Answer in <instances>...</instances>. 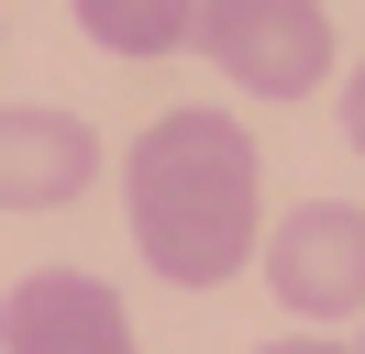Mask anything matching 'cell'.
<instances>
[{"instance_id": "cell-1", "label": "cell", "mask_w": 365, "mask_h": 354, "mask_svg": "<svg viewBox=\"0 0 365 354\" xmlns=\"http://www.w3.org/2000/svg\"><path fill=\"white\" fill-rule=\"evenodd\" d=\"M133 243L166 288H222L255 255V133L232 111H166L122 166Z\"/></svg>"}, {"instance_id": "cell-2", "label": "cell", "mask_w": 365, "mask_h": 354, "mask_svg": "<svg viewBox=\"0 0 365 354\" xmlns=\"http://www.w3.org/2000/svg\"><path fill=\"white\" fill-rule=\"evenodd\" d=\"M200 56L255 100H310L332 78V22L321 0H200Z\"/></svg>"}, {"instance_id": "cell-3", "label": "cell", "mask_w": 365, "mask_h": 354, "mask_svg": "<svg viewBox=\"0 0 365 354\" xmlns=\"http://www.w3.org/2000/svg\"><path fill=\"white\" fill-rule=\"evenodd\" d=\"M266 288L299 310V321L365 310V211L354 199H299V211L266 233Z\"/></svg>"}, {"instance_id": "cell-4", "label": "cell", "mask_w": 365, "mask_h": 354, "mask_svg": "<svg viewBox=\"0 0 365 354\" xmlns=\"http://www.w3.org/2000/svg\"><path fill=\"white\" fill-rule=\"evenodd\" d=\"M0 354H144L133 310L78 266H34L0 288Z\"/></svg>"}, {"instance_id": "cell-5", "label": "cell", "mask_w": 365, "mask_h": 354, "mask_svg": "<svg viewBox=\"0 0 365 354\" xmlns=\"http://www.w3.org/2000/svg\"><path fill=\"white\" fill-rule=\"evenodd\" d=\"M89 177H100V133L78 111H45V100L0 111V211H67Z\"/></svg>"}, {"instance_id": "cell-6", "label": "cell", "mask_w": 365, "mask_h": 354, "mask_svg": "<svg viewBox=\"0 0 365 354\" xmlns=\"http://www.w3.org/2000/svg\"><path fill=\"white\" fill-rule=\"evenodd\" d=\"M78 34L111 56H178L200 44V0H78Z\"/></svg>"}, {"instance_id": "cell-7", "label": "cell", "mask_w": 365, "mask_h": 354, "mask_svg": "<svg viewBox=\"0 0 365 354\" xmlns=\"http://www.w3.org/2000/svg\"><path fill=\"white\" fill-rule=\"evenodd\" d=\"M343 144L365 155V66H354V78H343Z\"/></svg>"}, {"instance_id": "cell-8", "label": "cell", "mask_w": 365, "mask_h": 354, "mask_svg": "<svg viewBox=\"0 0 365 354\" xmlns=\"http://www.w3.org/2000/svg\"><path fill=\"white\" fill-rule=\"evenodd\" d=\"M266 354H343V343H266Z\"/></svg>"}, {"instance_id": "cell-9", "label": "cell", "mask_w": 365, "mask_h": 354, "mask_svg": "<svg viewBox=\"0 0 365 354\" xmlns=\"http://www.w3.org/2000/svg\"><path fill=\"white\" fill-rule=\"evenodd\" d=\"M354 354H365V343H354Z\"/></svg>"}]
</instances>
